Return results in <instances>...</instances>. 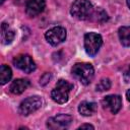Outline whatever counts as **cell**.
Here are the masks:
<instances>
[{"mask_svg":"<svg viewBox=\"0 0 130 130\" xmlns=\"http://www.w3.org/2000/svg\"><path fill=\"white\" fill-rule=\"evenodd\" d=\"M93 10V6L89 0H75L71 5L70 13L74 18L85 20L90 19Z\"/></svg>","mask_w":130,"mask_h":130,"instance_id":"6da1fadb","label":"cell"},{"mask_svg":"<svg viewBox=\"0 0 130 130\" xmlns=\"http://www.w3.org/2000/svg\"><path fill=\"white\" fill-rule=\"evenodd\" d=\"M71 73L82 84L87 85L91 82L94 76V69L91 64L81 62V63H76L73 65L71 69Z\"/></svg>","mask_w":130,"mask_h":130,"instance_id":"7a4b0ae2","label":"cell"},{"mask_svg":"<svg viewBox=\"0 0 130 130\" xmlns=\"http://www.w3.org/2000/svg\"><path fill=\"white\" fill-rule=\"evenodd\" d=\"M72 88L73 84L64 79H60L51 91V98L57 104H65L69 99V92Z\"/></svg>","mask_w":130,"mask_h":130,"instance_id":"3957f363","label":"cell"},{"mask_svg":"<svg viewBox=\"0 0 130 130\" xmlns=\"http://www.w3.org/2000/svg\"><path fill=\"white\" fill-rule=\"evenodd\" d=\"M102 45H103V38L101 35L93 31L84 35V49L89 56L91 57L95 56L100 51Z\"/></svg>","mask_w":130,"mask_h":130,"instance_id":"277c9868","label":"cell"},{"mask_svg":"<svg viewBox=\"0 0 130 130\" xmlns=\"http://www.w3.org/2000/svg\"><path fill=\"white\" fill-rule=\"evenodd\" d=\"M43 101L39 95H32L23 100L18 108V113L21 116H28L31 113L36 112L42 107Z\"/></svg>","mask_w":130,"mask_h":130,"instance_id":"5b68a950","label":"cell"},{"mask_svg":"<svg viewBox=\"0 0 130 130\" xmlns=\"http://www.w3.org/2000/svg\"><path fill=\"white\" fill-rule=\"evenodd\" d=\"M67 36L66 29L62 26H54L46 31L45 38L47 42L52 46H57L65 41Z\"/></svg>","mask_w":130,"mask_h":130,"instance_id":"8992f818","label":"cell"},{"mask_svg":"<svg viewBox=\"0 0 130 130\" xmlns=\"http://www.w3.org/2000/svg\"><path fill=\"white\" fill-rule=\"evenodd\" d=\"M13 64L16 68L20 69L25 73H30L36 70V63L32 58L27 54L17 55L13 59Z\"/></svg>","mask_w":130,"mask_h":130,"instance_id":"52a82bcc","label":"cell"},{"mask_svg":"<svg viewBox=\"0 0 130 130\" xmlns=\"http://www.w3.org/2000/svg\"><path fill=\"white\" fill-rule=\"evenodd\" d=\"M72 122V117L67 114H59L48 120L47 126L50 129H64L67 128Z\"/></svg>","mask_w":130,"mask_h":130,"instance_id":"ba28073f","label":"cell"},{"mask_svg":"<svg viewBox=\"0 0 130 130\" xmlns=\"http://www.w3.org/2000/svg\"><path fill=\"white\" fill-rule=\"evenodd\" d=\"M102 105L105 109L109 110L112 114H117L121 109L122 100H121V96L118 94H109L103 99Z\"/></svg>","mask_w":130,"mask_h":130,"instance_id":"9c48e42d","label":"cell"},{"mask_svg":"<svg viewBox=\"0 0 130 130\" xmlns=\"http://www.w3.org/2000/svg\"><path fill=\"white\" fill-rule=\"evenodd\" d=\"M46 7V0H28L25 5V12L28 16L34 17L43 12Z\"/></svg>","mask_w":130,"mask_h":130,"instance_id":"30bf717a","label":"cell"},{"mask_svg":"<svg viewBox=\"0 0 130 130\" xmlns=\"http://www.w3.org/2000/svg\"><path fill=\"white\" fill-rule=\"evenodd\" d=\"M29 86V81L27 79H24V78H18V79H15L11 82L10 84V91L13 93V94H20L22 93L27 87Z\"/></svg>","mask_w":130,"mask_h":130,"instance_id":"8fae6325","label":"cell"},{"mask_svg":"<svg viewBox=\"0 0 130 130\" xmlns=\"http://www.w3.org/2000/svg\"><path fill=\"white\" fill-rule=\"evenodd\" d=\"M1 42L3 45L10 44L14 39V31L9 27V25L5 22L1 24Z\"/></svg>","mask_w":130,"mask_h":130,"instance_id":"7c38bea8","label":"cell"},{"mask_svg":"<svg viewBox=\"0 0 130 130\" xmlns=\"http://www.w3.org/2000/svg\"><path fill=\"white\" fill-rule=\"evenodd\" d=\"M96 104L92 102H82L78 106V112L83 116H91L96 111Z\"/></svg>","mask_w":130,"mask_h":130,"instance_id":"4fadbf2b","label":"cell"},{"mask_svg":"<svg viewBox=\"0 0 130 130\" xmlns=\"http://www.w3.org/2000/svg\"><path fill=\"white\" fill-rule=\"evenodd\" d=\"M118 36L124 47H130V26H121L118 30Z\"/></svg>","mask_w":130,"mask_h":130,"instance_id":"5bb4252c","label":"cell"},{"mask_svg":"<svg viewBox=\"0 0 130 130\" xmlns=\"http://www.w3.org/2000/svg\"><path fill=\"white\" fill-rule=\"evenodd\" d=\"M12 77V71H11V68L5 64L1 65L0 67V83L3 85V84H6Z\"/></svg>","mask_w":130,"mask_h":130,"instance_id":"9a60e30c","label":"cell"},{"mask_svg":"<svg viewBox=\"0 0 130 130\" xmlns=\"http://www.w3.org/2000/svg\"><path fill=\"white\" fill-rule=\"evenodd\" d=\"M108 14L105 10H103L102 8H98V9H94L93 12H92V15L90 17L91 20L93 21H96V22H105L108 20Z\"/></svg>","mask_w":130,"mask_h":130,"instance_id":"2e32d148","label":"cell"},{"mask_svg":"<svg viewBox=\"0 0 130 130\" xmlns=\"http://www.w3.org/2000/svg\"><path fill=\"white\" fill-rule=\"evenodd\" d=\"M110 87H111V81L109 78H102L95 86L98 91H105L110 89Z\"/></svg>","mask_w":130,"mask_h":130,"instance_id":"e0dca14e","label":"cell"},{"mask_svg":"<svg viewBox=\"0 0 130 130\" xmlns=\"http://www.w3.org/2000/svg\"><path fill=\"white\" fill-rule=\"evenodd\" d=\"M124 79L126 80V82H128V80H130V65L127 67V69L124 72Z\"/></svg>","mask_w":130,"mask_h":130,"instance_id":"ac0fdd59","label":"cell"},{"mask_svg":"<svg viewBox=\"0 0 130 130\" xmlns=\"http://www.w3.org/2000/svg\"><path fill=\"white\" fill-rule=\"evenodd\" d=\"M84 128H87V129H94V127L90 124H82L78 127V129H84Z\"/></svg>","mask_w":130,"mask_h":130,"instance_id":"d6986e66","label":"cell"},{"mask_svg":"<svg viewBox=\"0 0 130 130\" xmlns=\"http://www.w3.org/2000/svg\"><path fill=\"white\" fill-rule=\"evenodd\" d=\"M126 98H127L128 102L130 103V89H128V90H127V92H126Z\"/></svg>","mask_w":130,"mask_h":130,"instance_id":"ffe728a7","label":"cell"},{"mask_svg":"<svg viewBox=\"0 0 130 130\" xmlns=\"http://www.w3.org/2000/svg\"><path fill=\"white\" fill-rule=\"evenodd\" d=\"M127 5H128V7L130 8V0H127Z\"/></svg>","mask_w":130,"mask_h":130,"instance_id":"44dd1931","label":"cell"},{"mask_svg":"<svg viewBox=\"0 0 130 130\" xmlns=\"http://www.w3.org/2000/svg\"><path fill=\"white\" fill-rule=\"evenodd\" d=\"M4 1H5V0H0V4H3V3H4Z\"/></svg>","mask_w":130,"mask_h":130,"instance_id":"7402d4cb","label":"cell"}]
</instances>
